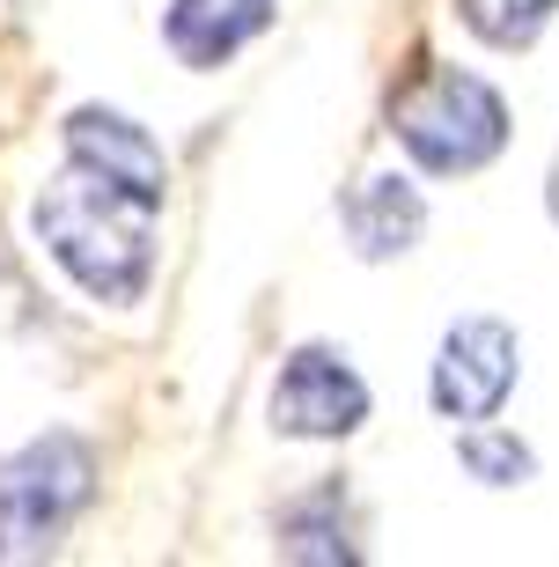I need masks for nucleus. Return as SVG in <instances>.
<instances>
[{"label":"nucleus","instance_id":"1","mask_svg":"<svg viewBox=\"0 0 559 567\" xmlns=\"http://www.w3.org/2000/svg\"><path fill=\"white\" fill-rule=\"evenodd\" d=\"M155 214H163V185H141V177L66 147V169L38 192L30 221H38L44 251L96 302H133L155 266Z\"/></svg>","mask_w":559,"mask_h":567},{"label":"nucleus","instance_id":"2","mask_svg":"<svg viewBox=\"0 0 559 567\" xmlns=\"http://www.w3.org/2000/svg\"><path fill=\"white\" fill-rule=\"evenodd\" d=\"M391 133L413 147V163L442 169V177H464V169L500 155V141H508V104H500L478 74H464V66H427L420 82L397 89Z\"/></svg>","mask_w":559,"mask_h":567},{"label":"nucleus","instance_id":"10","mask_svg":"<svg viewBox=\"0 0 559 567\" xmlns=\"http://www.w3.org/2000/svg\"><path fill=\"white\" fill-rule=\"evenodd\" d=\"M552 214H559V163H552Z\"/></svg>","mask_w":559,"mask_h":567},{"label":"nucleus","instance_id":"5","mask_svg":"<svg viewBox=\"0 0 559 567\" xmlns=\"http://www.w3.org/2000/svg\"><path fill=\"white\" fill-rule=\"evenodd\" d=\"M361 421H369V383L324 347H302L272 383V427L280 435H353Z\"/></svg>","mask_w":559,"mask_h":567},{"label":"nucleus","instance_id":"7","mask_svg":"<svg viewBox=\"0 0 559 567\" xmlns=\"http://www.w3.org/2000/svg\"><path fill=\"white\" fill-rule=\"evenodd\" d=\"M420 221H427V207H420V192L405 185V177H369V185L346 199V229H353V251L361 258L413 251Z\"/></svg>","mask_w":559,"mask_h":567},{"label":"nucleus","instance_id":"9","mask_svg":"<svg viewBox=\"0 0 559 567\" xmlns=\"http://www.w3.org/2000/svg\"><path fill=\"white\" fill-rule=\"evenodd\" d=\"M464 464H472L478 480H494V486L530 480V450L508 442V435H464Z\"/></svg>","mask_w":559,"mask_h":567},{"label":"nucleus","instance_id":"8","mask_svg":"<svg viewBox=\"0 0 559 567\" xmlns=\"http://www.w3.org/2000/svg\"><path fill=\"white\" fill-rule=\"evenodd\" d=\"M559 0H456V16L472 22L486 44H530L552 22Z\"/></svg>","mask_w":559,"mask_h":567},{"label":"nucleus","instance_id":"3","mask_svg":"<svg viewBox=\"0 0 559 567\" xmlns=\"http://www.w3.org/2000/svg\"><path fill=\"white\" fill-rule=\"evenodd\" d=\"M89 502V450L74 435H38L30 450L0 457V553L30 560V553L60 546L74 508Z\"/></svg>","mask_w":559,"mask_h":567},{"label":"nucleus","instance_id":"6","mask_svg":"<svg viewBox=\"0 0 559 567\" xmlns=\"http://www.w3.org/2000/svg\"><path fill=\"white\" fill-rule=\"evenodd\" d=\"M272 22V0H169V52L185 66H221Z\"/></svg>","mask_w":559,"mask_h":567},{"label":"nucleus","instance_id":"4","mask_svg":"<svg viewBox=\"0 0 559 567\" xmlns=\"http://www.w3.org/2000/svg\"><path fill=\"white\" fill-rule=\"evenodd\" d=\"M508 391H516V332L494 324V317H464V324L442 339L435 405L449 421H494Z\"/></svg>","mask_w":559,"mask_h":567}]
</instances>
